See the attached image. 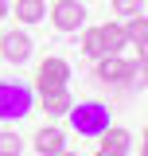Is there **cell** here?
<instances>
[{
  "label": "cell",
  "mask_w": 148,
  "mask_h": 156,
  "mask_svg": "<svg viewBox=\"0 0 148 156\" xmlns=\"http://www.w3.org/2000/svg\"><path fill=\"white\" fill-rule=\"evenodd\" d=\"M58 156H78V152H58Z\"/></svg>",
  "instance_id": "20"
},
{
  "label": "cell",
  "mask_w": 148,
  "mask_h": 156,
  "mask_svg": "<svg viewBox=\"0 0 148 156\" xmlns=\"http://www.w3.org/2000/svg\"><path fill=\"white\" fill-rule=\"evenodd\" d=\"M35 152L39 156H58V152H66V133L58 129V125H43L35 133Z\"/></svg>",
  "instance_id": "6"
},
{
  "label": "cell",
  "mask_w": 148,
  "mask_h": 156,
  "mask_svg": "<svg viewBox=\"0 0 148 156\" xmlns=\"http://www.w3.org/2000/svg\"><path fill=\"white\" fill-rule=\"evenodd\" d=\"M117 16H140V0H113Z\"/></svg>",
  "instance_id": "16"
},
{
  "label": "cell",
  "mask_w": 148,
  "mask_h": 156,
  "mask_svg": "<svg viewBox=\"0 0 148 156\" xmlns=\"http://www.w3.org/2000/svg\"><path fill=\"white\" fill-rule=\"evenodd\" d=\"M39 101H43V109H47L51 117H66V113H70V105H74L70 90H55V94H39Z\"/></svg>",
  "instance_id": "10"
},
{
  "label": "cell",
  "mask_w": 148,
  "mask_h": 156,
  "mask_svg": "<svg viewBox=\"0 0 148 156\" xmlns=\"http://www.w3.org/2000/svg\"><path fill=\"white\" fill-rule=\"evenodd\" d=\"M23 152V140H19V133H12V129H0V156H19Z\"/></svg>",
  "instance_id": "15"
},
{
  "label": "cell",
  "mask_w": 148,
  "mask_h": 156,
  "mask_svg": "<svg viewBox=\"0 0 148 156\" xmlns=\"http://www.w3.org/2000/svg\"><path fill=\"white\" fill-rule=\"evenodd\" d=\"M82 55H86V58H101V55H105L101 27H86V31H82Z\"/></svg>",
  "instance_id": "13"
},
{
  "label": "cell",
  "mask_w": 148,
  "mask_h": 156,
  "mask_svg": "<svg viewBox=\"0 0 148 156\" xmlns=\"http://www.w3.org/2000/svg\"><path fill=\"white\" fill-rule=\"evenodd\" d=\"M51 23H55V31H62V35L78 31L86 23V4L82 0H55L51 4Z\"/></svg>",
  "instance_id": "4"
},
{
  "label": "cell",
  "mask_w": 148,
  "mask_h": 156,
  "mask_svg": "<svg viewBox=\"0 0 148 156\" xmlns=\"http://www.w3.org/2000/svg\"><path fill=\"white\" fill-rule=\"evenodd\" d=\"M129 144H132V136L125 133V129H117V125H109V129L101 133V144H97V156H129Z\"/></svg>",
  "instance_id": "7"
},
{
  "label": "cell",
  "mask_w": 148,
  "mask_h": 156,
  "mask_svg": "<svg viewBox=\"0 0 148 156\" xmlns=\"http://www.w3.org/2000/svg\"><path fill=\"white\" fill-rule=\"evenodd\" d=\"M125 39H129V47H144V43H148V16H144V12H140V16H129Z\"/></svg>",
  "instance_id": "12"
},
{
  "label": "cell",
  "mask_w": 148,
  "mask_h": 156,
  "mask_svg": "<svg viewBox=\"0 0 148 156\" xmlns=\"http://www.w3.org/2000/svg\"><path fill=\"white\" fill-rule=\"evenodd\" d=\"M66 117H70L74 133H82V136H101V133L113 125L105 101H78V105H70V113H66Z\"/></svg>",
  "instance_id": "2"
},
{
  "label": "cell",
  "mask_w": 148,
  "mask_h": 156,
  "mask_svg": "<svg viewBox=\"0 0 148 156\" xmlns=\"http://www.w3.org/2000/svg\"><path fill=\"white\" fill-rule=\"evenodd\" d=\"M101 43H105V55H121V47H129V39H125V23L105 20V23H101Z\"/></svg>",
  "instance_id": "9"
},
{
  "label": "cell",
  "mask_w": 148,
  "mask_h": 156,
  "mask_svg": "<svg viewBox=\"0 0 148 156\" xmlns=\"http://www.w3.org/2000/svg\"><path fill=\"white\" fill-rule=\"evenodd\" d=\"M0 55L8 62H16V66H23L31 58V35L27 31H4L0 35Z\"/></svg>",
  "instance_id": "5"
},
{
  "label": "cell",
  "mask_w": 148,
  "mask_h": 156,
  "mask_svg": "<svg viewBox=\"0 0 148 156\" xmlns=\"http://www.w3.org/2000/svg\"><path fill=\"white\" fill-rule=\"evenodd\" d=\"M125 74H129V62H125L121 55H101V58H97V78H101V82L121 86V82H125Z\"/></svg>",
  "instance_id": "8"
},
{
  "label": "cell",
  "mask_w": 148,
  "mask_h": 156,
  "mask_svg": "<svg viewBox=\"0 0 148 156\" xmlns=\"http://www.w3.org/2000/svg\"><path fill=\"white\" fill-rule=\"evenodd\" d=\"M140 156H148V136H140Z\"/></svg>",
  "instance_id": "18"
},
{
  "label": "cell",
  "mask_w": 148,
  "mask_h": 156,
  "mask_svg": "<svg viewBox=\"0 0 148 156\" xmlns=\"http://www.w3.org/2000/svg\"><path fill=\"white\" fill-rule=\"evenodd\" d=\"M66 86H70V62L58 55L43 58L35 70V90L39 94H55V90H66Z\"/></svg>",
  "instance_id": "3"
},
{
  "label": "cell",
  "mask_w": 148,
  "mask_h": 156,
  "mask_svg": "<svg viewBox=\"0 0 148 156\" xmlns=\"http://www.w3.org/2000/svg\"><path fill=\"white\" fill-rule=\"evenodd\" d=\"M144 136H148V125H144Z\"/></svg>",
  "instance_id": "21"
},
{
  "label": "cell",
  "mask_w": 148,
  "mask_h": 156,
  "mask_svg": "<svg viewBox=\"0 0 148 156\" xmlns=\"http://www.w3.org/2000/svg\"><path fill=\"white\" fill-rule=\"evenodd\" d=\"M35 109V90L19 78H0V121H19Z\"/></svg>",
  "instance_id": "1"
},
{
  "label": "cell",
  "mask_w": 148,
  "mask_h": 156,
  "mask_svg": "<svg viewBox=\"0 0 148 156\" xmlns=\"http://www.w3.org/2000/svg\"><path fill=\"white\" fill-rule=\"evenodd\" d=\"M16 20L19 23H39V20H47V4L43 0H16Z\"/></svg>",
  "instance_id": "11"
},
{
  "label": "cell",
  "mask_w": 148,
  "mask_h": 156,
  "mask_svg": "<svg viewBox=\"0 0 148 156\" xmlns=\"http://www.w3.org/2000/svg\"><path fill=\"white\" fill-rule=\"evenodd\" d=\"M8 12H12V4H8V0H0V20L8 16Z\"/></svg>",
  "instance_id": "17"
},
{
  "label": "cell",
  "mask_w": 148,
  "mask_h": 156,
  "mask_svg": "<svg viewBox=\"0 0 148 156\" xmlns=\"http://www.w3.org/2000/svg\"><path fill=\"white\" fill-rule=\"evenodd\" d=\"M140 62H148V43H144V47H140Z\"/></svg>",
  "instance_id": "19"
},
{
  "label": "cell",
  "mask_w": 148,
  "mask_h": 156,
  "mask_svg": "<svg viewBox=\"0 0 148 156\" xmlns=\"http://www.w3.org/2000/svg\"><path fill=\"white\" fill-rule=\"evenodd\" d=\"M121 86H129V90H136V86H140V90H144V86H148V62H140V58H136V62H129V74H125V82H121Z\"/></svg>",
  "instance_id": "14"
}]
</instances>
